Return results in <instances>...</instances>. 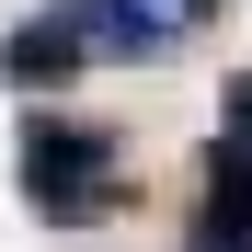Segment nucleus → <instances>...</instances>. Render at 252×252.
Instances as JSON below:
<instances>
[{"label":"nucleus","instance_id":"nucleus-1","mask_svg":"<svg viewBox=\"0 0 252 252\" xmlns=\"http://www.w3.org/2000/svg\"><path fill=\"white\" fill-rule=\"evenodd\" d=\"M12 184H23V206H34L46 229H103L115 206H126V138L58 115V103H23V126H12Z\"/></svg>","mask_w":252,"mask_h":252},{"label":"nucleus","instance_id":"nucleus-2","mask_svg":"<svg viewBox=\"0 0 252 252\" xmlns=\"http://www.w3.org/2000/svg\"><path fill=\"white\" fill-rule=\"evenodd\" d=\"M80 69H92V34H80L69 0L58 12H23L12 34H0V92H23V103H58Z\"/></svg>","mask_w":252,"mask_h":252},{"label":"nucleus","instance_id":"nucleus-3","mask_svg":"<svg viewBox=\"0 0 252 252\" xmlns=\"http://www.w3.org/2000/svg\"><path fill=\"white\" fill-rule=\"evenodd\" d=\"M69 12L92 34V58H126V69H149V58L184 46V12H160V0H69Z\"/></svg>","mask_w":252,"mask_h":252},{"label":"nucleus","instance_id":"nucleus-4","mask_svg":"<svg viewBox=\"0 0 252 252\" xmlns=\"http://www.w3.org/2000/svg\"><path fill=\"white\" fill-rule=\"evenodd\" d=\"M206 206H195V218L206 229H252V138H206Z\"/></svg>","mask_w":252,"mask_h":252},{"label":"nucleus","instance_id":"nucleus-5","mask_svg":"<svg viewBox=\"0 0 252 252\" xmlns=\"http://www.w3.org/2000/svg\"><path fill=\"white\" fill-rule=\"evenodd\" d=\"M218 138H252V69H229V92H218Z\"/></svg>","mask_w":252,"mask_h":252},{"label":"nucleus","instance_id":"nucleus-6","mask_svg":"<svg viewBox=\"0 0 252 252\" xmlns=\"http://www.w3.org/2000/svg\"><path fill=\"white\" fill-rule=\"evenodd\" d=\"M160 12H184V23H195V12H218V0H160Z\"/></svg>","mask_w":252,"mask_h":252}]
</instances>
